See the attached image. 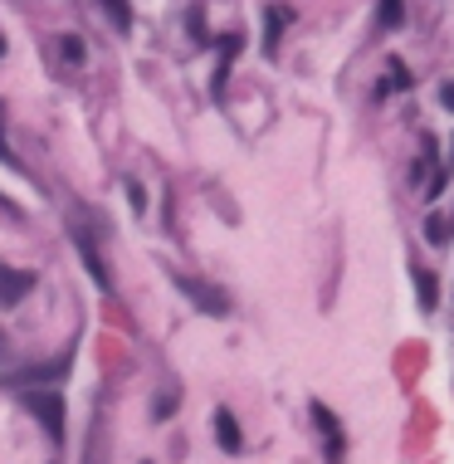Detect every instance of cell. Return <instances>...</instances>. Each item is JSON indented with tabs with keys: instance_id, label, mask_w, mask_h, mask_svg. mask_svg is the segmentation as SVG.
Here are the masks:
<instances>
[{
	"instance_id": "1",
	"label": "cell",
	"mask_w": 454,
	"mask_h": 464,
	"mask_svg": "<svg viewBox=\"0 0 454 464\" xmlns=\"http://www.w3.org/2000/svg\"><path fill=\"white\" fill-rule=\"evenodd\" d=\"M20 406L50 431L54 445L64 440V396H59V386H20Z\"/></svg>"
},
{
	"instance_id": "2",
	"label": "cell",
	"mask_w": 454,
	"mask_h": 464,
	"mask_svg": "<svg viewBox=\"0 0 454 464\" xmlns=\"http://www.w3.org/2000/svg\"><path fill=\"white\" fill-rule=\"evenodd\" d=\"M171 279H176V289L200 308V313H210V318L230 313V293H225V289H215V283H206V279H190V274H171Z\"/></svg>"
},
{
	"instance_id": "3",
	"label": "cell",
	"mask_w": 454,
	"mask_h": 464,
	"mask_svg": "<svg viewBox=\"0 0 454 464\" xmlns=\"http://www.w3.org/2000/svg\"><path fill=\"white\" fill-rule=\"evenodd\" d=\"M313 425H318L322 445H328V464H342V455H347V440H342L338 415H332L328 406H322V401H313Z\"/></svg>"
},
{
	"instance_id": "4",
	"label": "cell",
	"mask_w": 454,
	"mask_h": 464,
	"mask_svg": "<svg viewBox=\"0 0 454 464\" xmlns=\"http://www.w3.org/2000/svg\"><path fill=\"white\" fill-rule=\"evenodd\" d=\"M74 245H79V255H83V264H88V274H93V283L107 293L113 289V274H107V264H103V255H98V240H93L88 230H74Z\"/></svg>"
},
{
	"instance_id": "5",
	"label": "cell",
	"mask_w": 454,
	"mask_h": 464,
	"mask_svg": "<svg viewBox=\"0 0 454 464\" xmlns=\"http://www.w3.org/2000/svg\"><path fill=\"white\" fill-rule=\"evenodd\" d=\"M30 289H34V274L30 269H5V264H0V308H15Z\"/></svg>"
},
{
	"instance_id": "6",
	"label": "cell",
	"mask_w": 454,
	"mask_h": 464,
	"mask_svg": "<svg viewBox=\"0 0 454 464\" xmlns=\"http://www.w3.org/2000/svg\"><path fill=\"white\" fill-rule=\"evenodd\" d=\"M69 362H74V357L64 352V357H59L54 367H30V372H15V376H5V386H15V391H20V386H30V382H44V386H54L59 376L69 372Z\"/></svg>"
},
{
	"instance_id": "7",
	"label": "cell",
	"mask_w": 454,
	"mask_h": 464,
	"mask_svg": "<svg viewBox=\"0 0 454 464\" xmlns=\"http://www.w3.org/2000/svg\"><path fill=\"white\" fill-rule=\"evenodd\" d=\"M215 440H220V450H225V455H240V450H245V435H240V425H235V415L230 411H215Z\"/></svg>"
},
{
	"instance_id": "8",
	"label": "cell",
	"mask_w": 454,
	"mask_h": 464,
	"mask_svg": "<svg viewBox=\"0 0 454 464\" xmlns=\"http://www.w3.org/2000/svg\"><path fill=\"white\" fill-rule=\"evenodd\" d=\"M240 34H225V40H220V64H215V98H220V93H225V79H230V59L235 54H240Z\"/></svg>"
},
{
	"instance_id": "9",
	"label": "cell",
	"mask_w": 454,
	"mask_h": 464,
	"mask_svg": "<svg viewBox=\"0 0 454 464\" xmlns=\"http://www.w3.org/2000/svg\"><path fill=\"white\" fill-rule=\"evenodd\" d=\"M415 293H421L425 313H435V308H440V283H435V274L421 269V264H415Z\"/></svg>"
},
{
	"instance_id": "10",
	"label": "cell",
	"mask_w": 454,
	"mask_h": 464,
	"mask_svg": "<svg viewBox=\"0 0 454 464\" xmlns=\"http://www.w3.org/2000/svg\"><path fill=\"white\" fill-rule=\"evenodd\" d=\"M98 5H103V15L107 20H113V30H133V5H127V0H98Z\"/></svg>"
},
{
	"instance_id": "11",
	"label": "cell",
	"mask_w": 454,
	"mask_h": 464,
	"mask_svg": "<svg viewBox=\"0 0 454 464\" xmlns=\"http://www.w3.org/2000/svg\"><path fill=\"white\" fill-rule=\"evenodd\" d=\"M405 20V0H381V10H376V25L381 30H396Z\"/></svg>"
},
{
	"instance_id": "12",
	"label": "cell",
	"mask_w": 454,
	"mask_h": 464,
	"mask_svg": "<svg viewBox=\"0 0 454 464\" xmlns=\"http://www.w3.org/2000/svg\"><path fill=\"white\" fill-rule=\"evenodd\" d=\"M283 25H289V10L273 5V10H269V34H264V50H269V54H279V34H283Z\"/></svg>"
},
{
	"instance_id": "13",
	"label": "cell",
	"mask_w": 454,
	"mask_h": 464,
	"mask_svg": "<svg viewBox=\"0 0 454 464\" xmlns=\"http://www.w3.org/2000/svg\"><path fill=\"white\" fill-rule=\"evenodd\" d=\"M59 54H64L69 69H79L83 64V40H79V34H59Z\"/></svg>"
},
{
	"instance_id": "14",
	"label": "cell",
	"mask_w": 454,
	"mask_h": 464,
	"mask_svg": "<svg viewBox=\"0 0 454 464\" xmlns=\"http://www.w3.org/2000/svg\"><path fill=\"white\" fill-rule=\"evenodd\" d=\"M186 25H190V40L200 44V50H210V34H206V15H200V5H190V15H186Z\"/></svg>"
},
{
	"instance_id": "15",
	"label": "cell",
	"mask_w": 454,
	"mask_h": 464,
	"mask_svg": "<svg viewBox=\"0 0 454 464\" xmlns=\"http://www.w3.org/2000/svg\"><path fill=\"white\" fill-rule=\"evenodd\" d=\"M425 240H435V245H445V240H449V220L440 216V210L425 220Z\"/></svg>"
},
{
	"instance_id": "16",
	"label": "cell",
	"mask_w": 454,
	"mask_h": 464,
	"mask_svg": "<svg viewBox=\"0 0 454 464\" xmlns=\"http://www.w3.org/2000/svg\"><path fill=\"white\" fill-rule=\"evenodd\" d=\"M391 88H411V74H405L401 59H391V79H386V88H381V93H391Z\"/></svg>"
},
{
	"instance_id": "17",
	"label": "cell",
	"mask_w": 454,
	"mask_h": 464,
	"mask_svg": "<svg viewBox=\"0 0 454 464\" xmlns=\"http://www.w3.org/2000/svg\"><path fill=\"white\" fill-rule=\"evenodd\" d=\"M0 123H5V108H0ZM0 162H10V166H20V162H15V152H10V147H5V133H0Z\"/></svg>"
},
{
	"instance_id": "18",
	"label": "cell",
	"mask_w": 454,
	"mask_h": 464,
	"mask_svg": "<svg viewBox=\"0 0 454 464\" xmlns=\"http://www.w3.org/2000/svg\"><path fill=\"white\" fill-rule=\"evenodd\" d=\"M127 200H133V210L147 206V200H142V186H137V181H127Z\"/></svg>"
},
{
	"instance_id": "19",
	"label": "cell",
	"mask_w": 454,
	"mask_h": 464,
	"mask_svg": "<svg viewBox=\"0 0 454 464\" xmlns=\"http://www.w3.org/2000/svg\"><path fill=\"white\" fill-rule=\"evenodd\" d=\"M440 103H445V108L454 113V83H440Z\"/></svg>"
},
{
	"instance_id": "20",
	"label": "cell",
	"mask_w": 454,
	"mask_h": 464,
	"mask_svg": "<svg viewBox=\"0 0 454 464\" xmlns=\"http://www.w3.org/2000/svg\"><path fill=\"white\" fill-rule=\"evenodd\" d=\"M5 357H10V338L0 332V362H5Z\"/></svg>"
},
{
	"instance_id": "21",
	"label": "cell",
	"mask_w": 454,
	"mask_h": 464,
	"mask_svg": "<svg viewBox=\"0 0 454 464\" xmlns=\"http://www.w3.org/2000/svg\"><path fill=\"white\" fill-rule=\"evenodd\" d=\"M0 210H10V216H15V220H20V210H15V206H10V200H5V196H0Z\"/></svg>"
},
{
	"instance_id": "22",
	"label": "cell",
	"mask_w": 454,
	"mask_h": 464,
	"mask_svg": "<svg viewBox=\"0 0 454 464\" xmlns=\"http://www.w3.org/2000/svg\"><path fill=\"white\" fill-rule=\"evenodd\" d=\"M5 50H10V44H5V34H0V59H5Z\"/></svg>"
}]
</instances>
